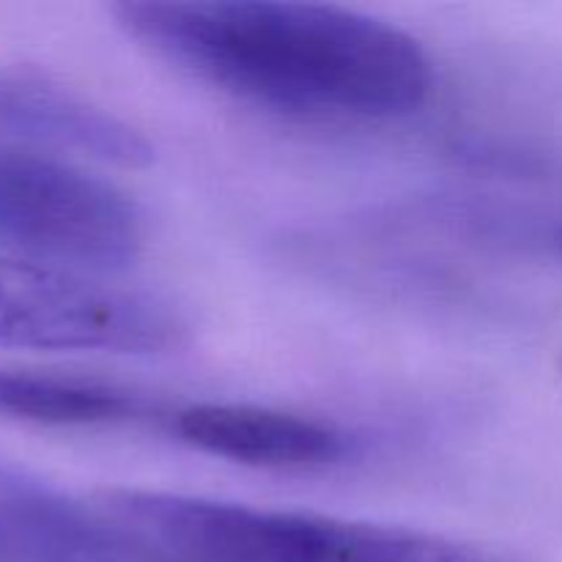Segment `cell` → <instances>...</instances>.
Instances as JSON below:
<instances>
[{"label": "cell", "mask_w": 562, "mask_h": 562, "mask_svg": "<svg viewBox=\"0 0 562 562\" xmlns=\"http://www.w3.org/2000/svg\"><path fill=\"white\" fill-rule=\"evenodd\" d=\"M113 16L187 75L280 113L398 119L431 91V60L417 38L340 5L124 0Z\"/></svg>", "instance_id": "1"}, {"label": "cell", "mask_w": 562, "mask_h": 562, "mask_svg": "<svg viewBox=\"0 0 562 562\" xmlns=\"http://www.w3.org/2000/svg\"><path fill=\"white\" fill-rule=\"evenodd\" d=\"M97 508L165 562H508L477 543L415 527L154 488H104Z\"/></svg>", "instance_id": "2"}, {"label": "cell", "mask_w": 562, "mask_h": 562, "mask_svg": "<svg viewBox=\"0 0 562 562\" xmlns=\"http://www.w3.org/2000/svg\"><path fill=\"white\" fill-rule=\"evenodd\" d=\"M143 247L135 203L71 159L0 140V256L102 278Z\"/></svg>", "instance_id": "3"}, {"label": "cell", "mask_w": 562, "mask_h": 562, "mask_svg": "<svg viewBox=\"0 0 562 562\" xmlns=\"http://www.w3.org/2000/svg\"><path fill=\"white\" fill-rule=\"evenodd\" d=\"M190 324L151 291L0 256V346L25 351L162 355Z\"/></svg>", "instance_id": "4"}, {"label": "cell", "mask_w": 562, "mask_h": 562, "mask_svg": "<svg viewBox=\"0 0 562 562\" xmlns=\"http://www.w3.org/2000/svg\"><path fill=\"white\" fill-rule=\"evenodd\" d=\"M0 140L119 168L154 162V143L135 126L11 66H0Z\"/></svg>", "instance_id": "5"}, {"label": "cell", "mask_w": 562, "mask_h": 562, "mask_svg": "<svg viewBox=\"0 0 562 562\" xmlns=\"http://www.w3.org/2000/svg\"><path fill=\"white\" fill-rule=\"evenodd\" d=\"M190 448L261 470H313L344 461L351 445L322 420L252 404H192L173 415Z\"/></svg>", "instance_id": "6"}, {"label": "cell", "mask_w": 562, "mask_h": 562, "mask_svg": "<svg viewBox=\"0 0 562 562\" xmlns=\"http://www.w3.org/2000/svg\"><path fill=\"white\" fill-rule=\"evenodd\" d=\"M154 415L135 390L69 373L0 368V417L42 428H102Z\"/></svg>", "instance_id": "7"}, {"label": "cell", "mask_w": 562, "mask_h": 562, "mask_svg": "<svg viewBox=\"0 0 562 562\" xmlns=\"http://www.w3.org/2000/svg\"><path fill=\"white\" fill-rule=\"evenodd\" d=\"M64 494L22 472L0 470V562H53Z\"/></svg>", "instance_id": "8"}, {"label": "cell", "mask_w": 562, "mask_h": 562, "mask_svg": "<svg viewBox=\"0 0 562 562\" xmlns=\"http://www.w3.org/2000/svg\"><path fill=\"white\" fill-rule=\"evenodd\" d=\"M560 376H562V355H560Z\"/></svg>", "instance_id": "9"}]
</instances>
